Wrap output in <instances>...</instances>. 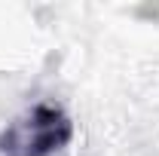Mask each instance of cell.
Listing matches in <instances>:
<instances>
[{
    "label": "cell",
    "mask_w": 159,
    "mask_h": 156,
    "mask_svg": "<svg viewBox=\"0 0 159 156\" xmlns=\"http://www.w3.org/2000/svg\"><path fill=\"white\" fill-rule=\"evenodd\" d=\"M74 138V122L58 104L40 101L0 132V156H55Z\"/></svg>",
    "instance_id": "6da1fadb"
}]
</instances>
